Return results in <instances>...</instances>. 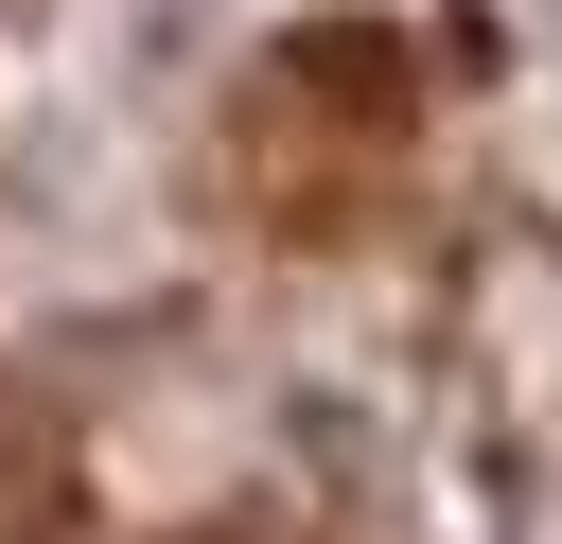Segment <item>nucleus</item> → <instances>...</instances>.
<instances>
[]
</instances>
